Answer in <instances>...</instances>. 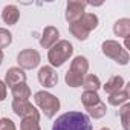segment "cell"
Returning a JSON list of instances; mask_svg holds the SVG:
<instances>
[{"instance_id":"obj_18","label":"cell","mask_w":130,"mask_h":130,"mask_svg":"<svg viewBox=\"0 0 130 130\" xmlns=\"http://www.w3.org/2000/svg\"><path fill=\"white\" fill-rule=\"evenodd\" d=\"M81 87H83L84 90H87V92H98V89L101 87V81H100V78H98L96 75L87 74V75L84 77V80H83Z\"/></svg>"},{"instance_id":"obj_22","label":"cell","mask_w":130,"mask_h":130,"mask_svg":"<svg viewBox=\"0 0 130 130\" xmlns=\"http://www.w3.org/2000/svg\"><path fill=\"white\" fill-rule=\"evenodd\" d=\"M119 118H121L122 128H124V130H130V127H128V121H130V103H125V104L121 106Z\"/></svg>"},{"instance_id":"obj_21","label":"cell","mask_w":130,"mask_h":130,"mask_svg":"<svg viewBox=\"0 0 130 130\" xmlns=\"http://www.w3.org/2000/svg\"><path fill=\"white\" fill-rule=\"evenodd\" d=\"M100 101H101V98H100L98 92H87V90H84L83 95H81V103H83L84 109L92 107V106L98 104Z\"/></svg>"},{"instance_id":"obj_10","label":"cell","mask_w":130,"mask_h":130,"mask_svg":"<svg viewBox=\"0 0 130 130\" xmlns=\"http://www.w3.org/2000/svg\"><path fill=\"white\" fill-rule=\"evenodd\" d=\"M60 38V31L55 26H46L40 37V46L44 49H51Z\"/></svg>"},{"instance_id":"obj_3","label":"cell","mask_w":130,"mask_h":130,"mask_svg":"<svg viewBox=\"0 0 130 130\" xmlns=\"http://www.w3.org/2000/svg\"><path fill=\"white\" fill-rule=\"evenodd\" d=\"M74 54V46L69 40H58L47 51V61L52 68H61Z\"/></svg>"},{"instance_id":"obj_26","label":"cell","mask_w":130,"mask_h":130,"mask_svg":"<svg viewBox=\"0 0 130 130\" xmlns=\"http://www.w3.org/2000/svg\"><path fill=\"white\" fill-rule=\"evenodd\" d=\"M6 92H8V87H6L5 81L0 80V101H3L6 98Z\"/></svg>"},{"instance_id":"obj_28","label":"cell","mask_w":130,"mask_h":130,"mask_svg":"<svg viewBox=\"0 0 130 130\" xmlns=\"http://www.w3.org/2000/svg\"><path fill=\"white\" fill-rule=\"evenodd\" d=\"M100 130H110L109 127H103V128H100Z\"/></svg>"},{"instance_id":"obj_15","label":"cell","mask_w":130,"mask_h":130,"mask_svg":"<svg viewBox=\"0 0 130 130\" xmlns=\"http://www.w3.org/2000/svg\"><path fill=\"white\" fill-rule=\"evenodd\" d=\"M113 34L121 38H128L130 35V19H119L113 25Z\"/></svg>"},{"instance_id":"obj_11","label":"cell","mask_w":130,"mask_h":130,"mask_svg":"<svg viewBox=\"0 0 130 130\" xmlns=\"http://www.w3.org/2000/svg\"><path fill=\"white\" fill-rule=\"evenodd\" d=\"M26 83V74L20 68H9L5 74V84L6 87H14L17 84Z\"/></svg>"},{"instance_id":"obj_7","label":"cell","mask_w":130,"mask_h":130,"mask_svg":"<svg viewBox=\"0 0 130 130\" xmlns=\"http://www.w3.org/2000/svg\"><path fill=\"white\" fill-rule=\"evenodd\" d=\"M12 112L20 116L22 119L25 118H32V119H38L40 121V112L37 110L35 106H32L29 101H23V100H12Z\"/></svg>"},{"instance_id":"obj_6","label":"cell","mask_w":130,"mask_h":130,"mask_svg":"<svg viewBox=\"0 0 130 130\" xmlns=\"http://www.w3.org/2000/svg\"><path fill=\"white\" fill-rule=\"evenodd\" d=\"M40 61H41L40 52L35 51V49H23L17 55V64H19V68L23 69V71L35 69L40 64Z\"/></svg>"},{"instance_id":"obj_19","label":"cell","mask_w":130,"mask_h":130,"mask_svg":"<svg viewBox=\"0 0 130 130\" xmlns=\"http://www.w3.org/2000/svg\"><path fill=\"white\" fill-rule=\"evenodd\" d=\"M86 110H87L89 116H92L93 119H101V118L107 113V106H106V103L100 101L98 104H95V106H92V107H87Z\"/></svg>"},{"instance_id":"obj_12","label":"cell","mask_w":130,"mask_h":130,"mask_svg":"<svg viewBox=\"0 0 130 130\" xmlns=\"http://www.w3.org/2000/svg\"><path fill=\"white\" fill-rule=\"evenodd\" d=\"M128 86L130 84H125L119 92H115L112 95H109L107 98V103L113 107H118V106H122L125 103H128V98H130V92H128Z\"/></svg>"},{"instance_id":"obj_9","label":"cell","mask_w":130,"mask_h":130,"mask_svg":"<svg viewBox=\"0 0 130 130\" xmlns=\"http://www.w3.org/2000/svg\"><path fill=\"white\" fill-rule=\"evenodd\" d=\"M38 83L43 87H46V89L55 87L58 84V74H57V71L52 66L40 68V71H38Z\"/></svg>"},{"instance_id":"obj_2","label":"cell","mask_w":130,"mask_h":130,"mask_svg":"<svg viewBox=\"0 0 130 130\" xmlns=\"http://www.w3.org/2000/svg\"><path fill=\"white\" fill-rule=\"evenodd\" d=\"M87 71H89V60L83 55H77L71 63L69 71L64 75V81L69 87H81L83 80L87 75Z\"/></svg>"},{"instance_id":"obj_16","label":"cell","mask_w":130,"mask_h":130,"mask_svg":"<svg viewBox=\"0 0 130 130\" xmlns=\"http://www.w3.org/2000/svg\"><path fill=\"white\" fill-rule=\"evenodd\" d=\"M124 86H125L124 78L119 77V75H115V77L109 78V81L103 86V89H104V92H106L107 95H112V93H115V92H119Z\"/></svg>"},{"instance_id":"obj_5","label":"cell","mask_w":130,"mask_h":130,"mask_svg":"<svg viewBox=\"0 0 130 130\" xmlns=\"http://www.w3.org/2000/svg\"><path fill=\"white\" fill-rule=\"evenodd\" d=\"M101 52H103L107 58L116 61L118 64H121V66L128 64V60H130L128 51H125V49L122 47V44H119V43L115 41V40H106V41H103V44H101Z\"/></svg>"},{"instance_id":"obj_24","label":"cell","mask_w":130,"mask_h":130,"mask_svg":"<svg viewBox=\"0 0 130 130\" xmlns=\"http://www.w3.org/2000/svg\"><path fill=\"white\" fill-rule=\"evenodd\" d=\"M12 43V34L6 28H0V49L8 47Z\"/></svg>"},{"instance_id":"obj_25","label":"cell","mask_w":130,"mask_h":130,"mask_svg":"<svg viewBox=\"0 0 130 130\" xmlns=\"http://www.w3.org/2000/svg\"><path fill=\"white\" fill-rule=\"evenodd\" d=\"M0 130H17V128H15V124H14L12 119L2 118L0 119Z\"/></svg>"},{"instance_id":"obj_27","label":"cell","mask_w":130,"mask_h":130,"mask_svg":"<svg viewBox=\"0 0 130 130\" xmlns=\"http://www.w3.org/2000/svg\"><path fill=\"white\" fill-rule=\"evenodd\" d=\"M3 57H5V55H3V51L0 49V66H2V63H3Z\"/></svg>"},{"instance_id":"obj_23","label":"cell","mask_w":130,"mask_h":130,"mask_svg":"<svg viewBox=\"0 0 130 130\" xmlns=\"http://www.w3.org/2000/svg\"><path fill=\"white\" fill-rule=\"evenodd\" d=\"M38 122H40L38 119L25 118V119H22V122H20V130H41Z\"/></svg>"},{"instance_id":"obj_13","label":"cell","mask_w":130,"mask_h":130,"mask_svg":"<svg viewBox=\"0 0 130 130\" xmlns=\"http://www.w3.org/2000/svg\"><path fill=\"white\" fill-rule=\"evenodd\" d=\"M2 19L5 22V25L12 26L17 25V22L20 20V11L15 5H6L2 11Z\"/></svg>"},{"instance_id":"obj_1","label":"cell","mask_w":130,"mask_h":130,"mask_svg":"<svg viewBox=\"0 0 130 130\" xmlns=\"http://www.w3.org/2000/svg\"><path fill=\"white\" fill-rule=\"evenodd\" d=\"M52 130H93L90 118L78 110H69L57 118Z\"/></svg>"},{"instance_id":"obj_8","label":"cell","mask_w":130,"mask_h":130,"mask_svg":"<svg viewBox=\"0 0 130 130\" xmlns=\"http://www.w3.org/2000/svg\"><path fill=\"white\" fill-rule=\"evenodd\" d=\"M86 6H87L86 2H78V0H71V2H68L66 12H64L66 22L71 25V23H75L77 20H80L81 15L86 12Z\"/></svg>"},{"instance_id":"obj_14","label":"cell","mask_w":130,"mask_h":130,"mask_svg":"<svg viewBox=\"0 0 130 130\" xmlns=\"http://www.w3.org/2000/svg\"><path fill=\"white\" fill-rule=\"evenodd\" d=\"M77 22H78L89 34H90L93 29H96L98 25H100V19H98V15L93 14V12H84V14L81 15V19L77 20Z\"/></svg>"},{"instance_id":"obj_20","label":"cell","mask_w":130,"mask_h":130,"mask_svg":"<svg viewBox=\"0 0 130 130\" xmlns=\"http://www.w3.org/2000/svg\"><path fill=\"white\" fill-rule=\"evenodd\" d=\"M69 32H71L77 40H80V41H84V40H87V37H89V32H87L78 22L69 25Z\"/></svg>"},{"instance_id":"obj_17","label":"cell","mask_w":130,"mask_h":130,"mask_svg":"<svg viewBox=\"0 0 130 130\" xmlns=\"http://www.w3.org/2000/svg\"><path fill=\"white\" fill-rule=\"evenodd\" d=\"M11 93H12V98L14 100H23V101H29L31 98V89L26 83H22V84H17L14 87H11Z\"/></svg>"},{"instance_id":"obj_4","label":"cell","mask_w":130,"mask_h":130,"mask_svg":"<svg viewBox=\"0 0 130 130\" xmlns=\"http://www.w3.org/2000/svg\"><path fill=\"white\" fill-rule=\"evenodd\" d=\"M34 101L37 104V107L44 113L46 118H54L57 115V112L60 110V100L52 95L51 92H46V90H38L35 92L34 95Z\"/></svg>"}]
</instances>
